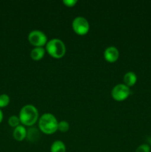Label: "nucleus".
I'll list each match as a JSON object with an SVG mask.
<instances>
[{
	"label": "nucleus",
	"instance_id": "f257e3e1",
	"mask_svg": "<svg viewBox=\"0 0 151 152\" xmlns=\"http://www.w3.org/2000/svg\"><path fill=\"white\" fill-rule=\"evenodd\" d=\"M19 117L22 125L32 127L38 120V109L30 104L25 105L21 108Z\"/></svg>",
	"mask_w": 151,
	"mask_h": 152
},
{
	"label": "nucleus",
	"instance_id": "f03ea898",
	"mask_svg": "<svg viewBox=\"0 0 151 152\" xmlns=\"http://www.w3.org/2000/svg\"><path fill=\"white\" fill-rule=\"evenodd\" d=\"M58 122L53 114L45 113L38 118V128L42 133L45 134H52L58 130Z\"/></svg>",
	"mask_w": 151,
	"mask_h": 152
},
{
	"label": "nucleus",
	"instance_id": "7ed1b4c3",
	"mask_svg": "<svg viewBox=\"0 0 151 152\" xmlns=\"http://www.w3.org/2000/svg\"><path fill=\"white\" fill-rule=\"evenodd\" d=\"M47 53L55 59H61L66 53V46L64 42L59 39H52L46 44Z\"/></svg>",
	"mask_w": 151,
	"mask_h": 152
},
{
	"label": "nucleus",
	"instance_id": "20e7f679",
	"mask_svg": "<svg viewBox=\"0 0 151 152\" xmlns=\"http://www.w3.org/2000/svg\"><path fill=\"white\" fill-rule=\"evenodd\" d=\"M28 41L34 47H44L47 43V37L44 32L33 30L28 34Z\"/></svg>",
	"mask_w": 151,
	"mask_h": 152
},
{
	"label": "nucleus",
	"instance_id": "39448f33",
	"mask_svg": "<svg viewBox=\"0 0 151 152\" xmlns=\"http://www.w3.org/2000/svg\"><path fill=\"white\" fill-rule=\"evenodd\" d=\"M72 28L76 34L79 36H84L88 33L90 24L83 16H77L73 20Z\"/></svg>",
	"mask_w": 151,
	"mask_h": 152
},
{
	"label": "nucleus",
	"instance_id": "423d86ee",
	"mask_svg": "<svg viewBox=\"0 0 151 152\" xmlns=\"http://www.w3.org/2000/svg\"><path fill=\"white\" fill-rule=\"evenodd\" d=\"M130 94V88L123 83V84H118L113 87L111 91V96L113 99L118 102L125 100L128 98Z\"/></svg>",
	"mask_w": 151,
	"mask_h": 152
},
{
	"label": "nucleus",
	"instance_id": "0eeeda50",
	"mask_svg": "<svg viewBox=\"0 0 151 152\" xmlns=\"http://www.w3.org/2000/svg\"><path fill=\"white\" fill-rule=\"evenodd\" d=\"M119 57V51L115 46H110L105 50L104 58L108 62H115L118 60Z\"/></svg>",
	"mask_w": 151,
	"mask_h": 152
},
{
	"label": "nucleus",
	"instance_id": "6e6552de",
	"mask_svg": "<svg viewBox=\"0 0 151 152\" xmlns=\"http://www.w3.org/2000/svg\"><path fill=\"white\" fill-rule=\"evenodd\" d=\"M13 136L16 140L22 141L27 137V129H25V126L20 125L15 128L13 132Z\"/></svg>",
	"mask_w": 151,
	"mask_h": 152
},
{
	"label": "nucleus",
	"instance_id": "1a4fd4ad",
	"mask_svg": "<svg viewBox=\"0 0 151 152\" xmlns=\"http://www.w3.org/2000/svg\"><path fill=\"white\" fill-rule=\"evenodd\" d=\"M123 81L124 84L127 86V87H131L133 86L137 82V76L133 71H128L124 74L123 77Z\"/></svg>",
	"mask_w": 151,
	"mask_h": 152
},
{
	"label": "nucleus",
	"instance_id": "9d476101",
	"mask_svg": "<svg viewBox=\"0 0 151 152\" xmlns=\"http://www.w3.org/2000/svg\"><path fill=\"white\" fill-rule=\"evenodd\" d=\"M45 48L43 47H36L30 52V57L34 61H39L45 54Z\"/></svg>",
	"mask_w": 151,
	"mask_h": 152
},
{
	"label": "nucleus",
	"instance_id": "9b49d317",
	"mask_svg": "<svg viewBox=\"0 0 151 152\" xmlns=\"http://www.w3.org/2000/svg\"><path fill=\"white\" fill-rule=\"evenodd\" d=\"M40 131V130H39ZM39 131L36 128L30 127L27 130V139L31 142H35L39 139L40 133Z\"/></svg>",
	"mask_w": 151,
	"mask_h": 152
},
{
	"label": "nucleus",
	"instance_id": "f8f14e48",
	"mask_svg": "<svg viewBox=\"0 0 151 152\" xmlns=\"http://www.w3.org/2000/svg\"><path fill=\"white\" fill-rule=\"evenodd\" d=\"M50 152H66L65 144L61 140H56L50 146Z\"/></svg>",
	"mask_w": 151,
	"mask_h": 152
},
{
	"label": "nucleus",
	"instance_id": "ddd939ff",
	"mask_svg": "<svg viewBox=\"0 0 151 152\" xmlns=\"http://www.w3.org/2000/svg\"><path fill=\"white\" fill-rule=\"evenodd\" d=\"M70 129V124L68 122L65 121V120H62V121L59 122L58 123V130L62 133H65V132H68Z\"/></svg>",
	"mask_w": 151,
	"mask_h": 152
},
{
	"label": "nucleus",
	"instance_id": "4468645a",
	"mask_svg": "<svg viewBox=\"0 0 151 152\" xmlns=\"http://www.w3.org/2000/svg\"><path fill=\"white\" fill-rule=\"evenodd\" d=\"M10 103V97L6 94H0V108H5Z\"/></svg>",
	"mask_w": 151,
	"mask_h": 152
},
{
	"label": "nucleus",
	"instance_id": "2eb2a0df",
	"mask_svg": "<svg viewBox=\"0 0 151 152\" xmlns=\"http://www.w3.org/2000/svg\"><path fill=\"white\" fill-rule=\"evenodd\" d=\"M20 120H19V117L17 116H11V117H9L8 119V124L9 126H11L13 128H16L17 126H20Z\"/></svg>",
	"mask_w": 151,
	"mask_h": 152
},
{
	"label": "nucleus",
	"instance_id": "dca6fc26",
	"mask_svg": "<svg viewBox=\"0 0 151 152\" xmlns=\"http://www.w3.org/2000/svg\"><path fill=\"white\" fill-rule=\"evenodd\" d=\"M136 152H150V147L147 144H142L136 148Z\"/></svg>",
	"mask_w": 151,
	"mask_h": 152
},
{
	"label": "nucleus",
	"instance_id": "f3484780",
	"mask_svg": "<svg viewBox=\"0 0 151 152\" xmlns=\"http://www.w3.org/2000/svg\"><path fill=\"white\" fill-rule=\"evenodd\" d=\"M62 3H63L66 7H73L75 4H76L77 1L76 0H64V1H62Z\"/></svg>",
	"mask_w": 151,
	"mask_h": 152
},
{
	"label": "nucleus",
	"instance_id": "a211bd4d",
	"mask_svg": "<svg viewBox=\"0 0 151 152\" xmlns=\"http://www.w3.org/2000/svg\"><path fill=\"white\" fill-rule=\"evenodd\" d=\"M2 120H3V113L2 111H1V108H0V123H1Z\"/></svg>",
	"mask_w": 151,
	"mask_h": 152
},
{
	"label": "nucleus",
	"instance_id": "6ab92c4d",
	"mask_svg": "<svg viewBox=\"0 0 151 152\" xmlns=\"http://www.w3.org/2000/svg\"><path fill=\"white\" fill-rule=\"evenodd\" d=\"M150 145H151V139H150Z\"/></svg>",
	"mask_w": 151,
	"mask_h": 152
}]
</instances>
